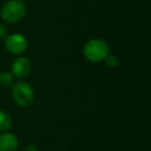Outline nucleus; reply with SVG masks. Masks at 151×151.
<instances>
[{
    "instance_id": "9",
    "label": "nucleus",
    "mask_w": 151,
    "mask_h": 151,
    "mask_svg": "<svg viewBox=\"0 0 151 151\" xmlns=\"http://www.w3.org/2000/svg\"><path fill=\"white\" fill-rule=\"evenodd\" d=\"M106 60V64L109 67H115L116 65L118 64V58L115 56V55H108L105 58Z\"/></svg>"
},
{
    "instance_id": "5",
    "label": "nucleus",
    "mask_w": 151,
    "mask_h": 151,
    "mask_svg": "<svg viewBox=\"0 0 151 151\" xmlns=\"http://www.w3.org/2000/svg\"><path fill=\"white\" fill-rule=\"evenodd\" d=\"M31 71V62L26 57H19L13 62L12 73L18 79H24L28 77Z\"/></svg>"
},
{
    "instance_id": "6",
    "label": "nucleus",
    "mask_w": 151,
    "mask_h": 151,
    "mask_svg": "<svg viewBox=\"0 0 151 151\" xmlns=\"http://www.w3.org/2000/svg\"><path fill=\"white\" fill-rule=\"evenodd\" d=\"M18 145V139L14 134L7 132L0 134V151H16Z\"/></svg>"
},
{
    "instance_id": "8",
    "label": "nucleus",
    "mask_w": 151,
    "mask_h": 151,
    "mask_svg": "<svg viewBox=\"0 0 151 151\" xmlns=\"http://www.w3.org/2000/svg\"><path fill=\"white\" fill-rule=\"evenodd\" d=\"M0 86L3 88H11L14 86V78L11 73L9 71L0 73Z\"/></svg>"
},
{
    "instance_id": "4",
    "label": "nucleus",
    "mask_w": 151,
    "mask_h": 151,
    "mask_svg": "<svg viewBox=\"0 0 151 151\" xmlns=\"http://www.w3.org/2000/svg\"><path fill=\"white\" fill-rule=\"evenodd\" d=\"M4 47L9 53L14 55H20L26 51L28 42L24 35L20 33L9 34L5 37Z\"/></svg>"
},
{
    "instance_id": "11",
    "label": "nucleus",
    "mask_w": 151,
    "mask_h": 151,
    "mask_svg": "<svg viewBox=\"0 0 151 151\" xmlns=\"http://www.w3.org/2000/svg\"><path fill=\"white\" fill-rule=\"evenodd\" d=\"M24 151H38V148H37V146H35V145L30 144L25 147V150Z\"/></svg>"
},
{
    "instance_id": "3",
    "label": "nucleus",
    "mask_w": 151,
    "mask_h": 151,
    "mask_svg": "<svg viewBox=\"0 0 151 151\" xmlns=\"http://www.w3.org/2000/svg\"><path fill=\"white\" fill-rule=\"evenodd\" d=\"M13 99L20 107H28L34 101V90L28 83L19 82L15 84L12 89Z\"/></svg>"
},
{
    "instance_id": "1",
    "label": "nucleus",
    "mask_w": 151,
    "mask_h": 151,
    "mask_svg": "<svg viewBox=\"0 0 151 151\" xmlns=\"http://www.w3.org/2000/svg\"><path fill=\"white\" fill-rule=\"evenodd\" d=\"M26 4L22 0H9L1 7L0 16L7 23H17L26 15Z\"/></svg>"
},
{
    "instance_id": "7",
    "label": "nucleus",
    "mask_w": 151,
    "mask_h": 151,
    "mask_svg": "<svg viewBox=\"0 0 151 151\" xmlns=\"http://www.w3.org/2000/svg\"><path fill=\"white\" fill-rule=\"evenodd\" d=\"M13 120L12 117L4 111H0V132H7L12 127Z\"/></svg>"
},
{
    "instance_id": "10",
    "label": "nucleus",
    "mask_w": 151,
    "mask_h": 151,
    "mask_svg": "<svg viewBox=\"0 0 151 151\" xmlns=\"http://www.w3.org/2000/svg\"><path fill=\"white\" fill-rule=\"evenodd\" d=\"M7 36V28L3 24H0V38H5Z\"/></svg>"
},
{
    "instance_id": "2",
    "label": "nucleus",
    "mask_w": 151,
    "mask_h": 151,
    "mask_svg": "<svg viewBox=\"0 0 151 151\" xmlns=\"http://www.w3.org/2000/svg\"><path fill=\"white\" fill-rule=\"evenodd\" d=\"M83 54L90 62H101L109 55V46L105 40L99 38L90 40L84 46Z\"/></svg>"
}]
</instances>
